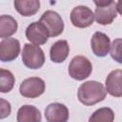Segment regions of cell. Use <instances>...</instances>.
I'll list each match as a JSON object with an SVG mask.
<instances>
[{"instance_id": "1", "label": "cell", "mask_w": 122, "mask_h": 122, "mask_svg": "<svg viewBox=\"0 0 122 122\" xmlns=\"http://www.w3.org/2000/svg\"><path fill=\"white\" fill-rule=\"evenodd\" d=\"M107 92L103 84L97 81H87L83 83L77 92L78 100L85 106H92L105 99Z\"/></svg>"}, {"instance_id": "2", "label": "cell", "mask_w": 122, "mask_h": 122, "mask_svg": "<svg viewBox=\"0 0 122 122\" xmlns=\"http://www.w3.org/2000/svg\"><path fill=\"white\" fill-rule=\"evenodd\" d=\"M96 6L94 11V18L96 22L100 25H109L117 16L118 7L120 2L110 1H94Z\"/></svg>"}, {"instance_id": "3", "label": "cell", "mask_w": 122, "mask_h": 122, "mask_svg": "<svg viewBox=\"0 0 122 122\" xmlns=\"http://www.w3.org/2000/svg\"><path fill=\"white\" fill-rule=\"evenodd\" d=\"M22 61L29 69H40L45 63V53L39 46L25 44L22 51Z\"/></svg>"}, {"instance_id": "4", "label": "cell", "mask_w": 122, "mask_h": 122, "mask_svg": "<svg viewBox=\"0 0 122 122\" xmlns=\"http://www.w3.org/2000/svg\"><path fill=\"white\" fill-rule=\"evenodd\" d=\"M92 71V65L91 61L83 56H74L69 65V74L71 78L75 80H84L88 78Z\"/></svg>"}, {"instance_id": "5", "label": "cell", "mask_w": 122, "mask_h": 122, "mask_svg": "<svg viewBox=\"0 0 122 122\" xmlns=\"http://www.w3.org/2000/svg\"><path fill=\"white\" fill-rule=\"evenodd\" d=\"M39 22L47 29L49 32V36L55 37L60 35L64 30V22L61 16L53 10H46Z\"/></svg>"}, {"instance_id": "6", "label": "cell", "mask_w": 122, "mask_h": 122, "mask_svg": "<svg viewBox=\"0 0 122 122\" xmlns=\"http://www.w3.org/2000/svg\"><path fill=\"white\" fill-rule=\"evenodd\" d=\"M45 82L39 77H30L25 79L20 87V94L27 98H36L45 92Z\"/></svg>"}, {"instance_id": "7", "label": "cell", "mask_w": 122, "mask_h": 122, "mask_svg": "<svg viewBox=\"0 0 122 122\" xmlns=\"http://www.w3.org/2000/svg\"><path fill=\"white\" fill-rule=\"evenodd\" d=\"M71 24L76 28H88L94 20V14L92 10L87 6H77L72 9L70 14Z\"/></svg>"}, {"instance_id": "8", "label": "cell", "mask_w": 122, "mask_h": 122, "mask_svg": "<svg viewBox=\"0 0 122 122\" xmlns=\"http://www.w3.org/2000/svg\"><path fill=\"white\" fill-rule=\"evenodd\" d=\"M20 43L15 38H5L0 42V61L10 62L18 57Z\"/></svg>"}, {"instance_id": "9", "label": "cell", "mask_w": 122, "mask_h": 122, "mask_svg": "<svg viewBox=\"0 0 122 122\" xmlns=\"http://www.w3.org/2000/svg\"><path fill=\"white\" fill-rule=\"evenodd\" d=\"M26 37L33 45H43L48 41L49 32L40 22H32L26 29Z\"/></svg>"}, {"instance_id": "10", "label": "cell", "mask_w": 122, "mask_h": 122, "mask_svg": "<svg viewBox=\"0 0 122 122\" xmlns=\"http://www.w3.org/2000/svg\"><path fill=\"white\" fill-rule=\"evenodd\" d=\"M69 110L61 103H51L45 110V117L48 122H68Z\"/></svg>"}, {"instance_id": "11", "label": "cell", "mask_w": 122, "mask_h": 122, "mask_svg": "<svg viewBox=\"0 0 122 122\" xmlns=\"http://www.w3.org/2000/svg\"><path fill=\"white\" fill-rule=\"evenodd\" d=\"M111 46L110 38L107 34L96 31L93 33L92 39H91V47L92 50V52L99 57H104L109 53Z\"/></svg>"}, {"instance_id": "12", "label": "cell", "mask_w": 122, "mask_h": 122, "mask_svg": "<svg viewBox=\"0 0 122 122\" xmlns=\"http://www.w3.org/2000/svg\"><path fill=\"white\" fill-rule=\"evenodd\" d=\"M121 78L122 71L114 70L112 71L106 78V92H109L112 96L121 97L122 96V88H121Z\"/></svg>"}, {"instance_id": "13", "label": "cell", "mask_w": 122, "mask_h": 122, "mask_svg": "<svg viewBox=\"0 0 122 122\" xmlns=\"http://www.w3.org/2000/svg\"><path fill=\"white\" fill-rule=\"evenodd\" d=\"M70 52V47L66 40H58L53 43L50 50V56L52 62L62 63L66 60Z\"/></svg>"}, {"instance_id": "14", "label": "cell", "mask_w": 122, "mask_h": 122, "mask_svg": "<svg viewBox=\"0 0 122 122\" xmlns=\"http://www.w3.org/2000/svg\"><path fill=\"white\" fill-rule=\"evenodd\" d=\"M16 119L17 122H41V113L36 107L24 105L19 108Z\"/></svg>"}, {"instance_id": "15", "label": "cell", "mask_w": 122, "mask_h": 122, "mask_svg": "<svg viewBox=\"0 0 122 122\" xmlns=\"http://www.w3.org/2000/svg\"><path fill=\"white\" fill-rule=\"evenodd\" d=\"M13 4L15 10L26 17L34 15L40 8V2L38 0H15Z\"/></svg>"}, {"instance_id": "16", "label": "cell", "mask_w": 122, "mask_h": 122, "mask_svg": "<svg viewBox=\"0 0 122 122\" xmlns=\"http://www.w3.org/2000/svg\"><path fill=\"white\" fill-rule=\"evenodd\" d=\"M17 22L10 15L0 16V38H9L17 31Z\"/></svg>"}, {"instance_id": "17", "label": "cell", "mask_w": 122, "mask_h": 122, "mask_svg": "<svg viewBox=\"0 0 122 122\" xmlns=\"http://www.w3.org/2000/svg\"><path fill=\"white\" fill-rule=\"evenodd\" d=\"M15 83V78L11 71L5 69H0V92L7 93L10 92Z\"/></svg>"}, {"instance_id": "18", "label": "cell", "mask_w": 122, "mask_h": 122, "mask_svg": "<svg viewBox=\"0 0 122 122\" xmlns=\"http://www.w3.org/2000/svg\"><path fill=\"white\" fill-rule=\"evenodd\" d=\"M114 112L111 108H100L96 110L90 117L89 122H113Z\"/></svg>"}, {"instance_id": "19", "label": "cell", "mask_w": 122, "mask_h": 122, "mask_svg": "<svg viewBox=\"0 0 122 122\" xmlns=\"http://www.w3.org/2000/svg\"><path fill=\"white\" fill-rule=\"evenodd\" d=\"M111 49V56L117 61L118 63H121V39H115L110 46Z\"/></svg>"}, {"instance_id": "20", "label": "cell", "mask_w": 122, "mask_h": 122, "mask_svg": "<svg viewBox=\"0 0 122 122\" xmlns=\"http://www.w3.org/2000/svg\"><path fill=\"white\" fill-rule=\"evenodd\" d=\"M11 112V106L6 99L0 98V119L8 117Z\"/></svg>"}]
</instances>
